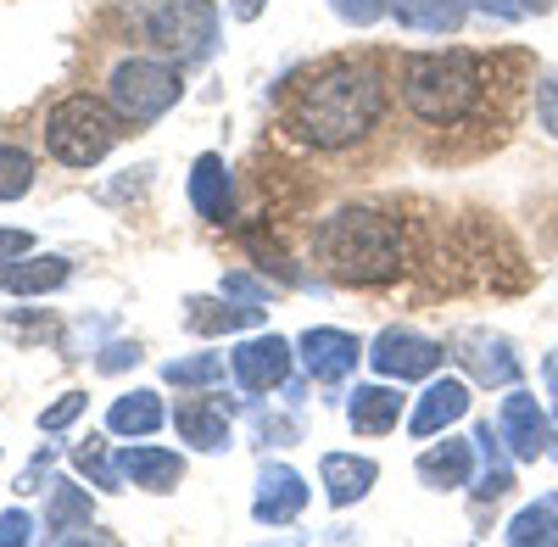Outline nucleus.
Instances as JSON below:
<instances>
[{
  "mask_svg": "<svg viewBox=\"0 0 558 547\" xmlns=\"http://www.w3.org/2000/svg\"><path fill=\"white\" fill-rule=\"evenodd\" d=\"M441 347L430 336H413V330H380L375 347H368V363L386 375V380H425L441 369Z\"/></svg>",
  "mask_w": 558,
  "mask_h": 547,
  "instance_id": "obj_7",
  "label": "nucleus"
},
{
  "mask_svg": "<svg viewBox=\"0 0 558 547\" xmlns=\"http://www.w3.org/2000/svg\"><path fill=\"white\" fill-rule=\"evenodd\" d=\"M330 7H336V17L368 28V23H380L386 12H397V0H330Z\"/></svg>",
  "mask_w": 558,
  "mask_h": 547,
  "instance_id": "obj_29",
  "label": "nucleus"
},
{
  "mask_svg": "<svg viewBox=\"0 0 558 547\" xmlns=\"http://www.w3.org/2000/svg\"><path fill=\"white\" fill-rule=\"evenodd\" d=\"M547 452H553V459H558V420H553V447H547Z\"/></svg>",
  "mask_w": 558,
  "mask_h": 547,
  "instance_id": "obj_41",
  "label": "nucleus"
},
{
  "mask_svg": "<svg viewBox=\"0 0 558 547\" xmlns=\"http://www.w3.org/2000/svg\"><path fill=\"white\" fill-rule=\"evenodd\" d=\"M458 363H463V369H470L481 386H514V380H520V357L508 352L502 336H486V330L458 336Z\"/></svg>",
  "mask_w": 558,
  "mask_h": 547,
  "instance_id": "obj_12",
  "label": "nucleus"
},
{
  "mask_svg": "<svg viewBox=\"0 0 558 547\" xmlns=\"http://www.w3.org/2000/svg\"><path fill=\"white\" fill-rule=\"evenodd\" d=\"M486 89V62L475 51H413L402 57V101L413 118H425L436 129L463 123L481 107Z\"/></svg>",
  "mask_w": 558,
  "mask_h": 547,
  "instance_id": "obj_3",
  "label": "nucleus"
},
{
  "mask_svg": "<svg viewBox=\"0 0 558 547\" xmlns=\"http://www.w3.org/2000/svg\"><path fill=\"white\" fill-rule=\"evenodd\" d=\"M118 475L129 486H146V491H173L184 475V459L168 447H123L118 452Z\"/></svg>",
  "mask_w": 558,
  "mask_h": 547,
  "instance_id": "obj_14",
  "label": "nucleus"
},
{
  "mask_svg": "<svg viewBox=\"0 0 558 547\" xmlns=\"http://www.w3.org/2000/svg\"><path fill=\"white\" fill-rule=\"evenodd\" d=\"M28 514L23 509H12V514H0V542H7V547H17V542H28Z\"/></svg>",
  "mask_w": 558,
  "mask_h": 547,
  "instance_id": "obj_33",
  "label": "nucleus"
},
{
  "mask_svg": "<svg viewBox=\"0 0 558 547\" xmlns=\"http://www.w3.org/2000/svg\"><path fill=\"white\" fill-rule=\"evenodd\" d=\"M191 202H196V212L213 218V223L229 218V207H235V185H229L223 157H213V151L196 157V168H191Z\"/></svg>",
  "mask_w": 558,
  "mask_h": 547,
  "instance_id": "obj_17",
  "label": "nucleus"
},
{
  "mask_svg": "<svg viewBox=\"0 0 558 547\" xmlns=\"http://www.w3.org/2000/svg\"><path fill=\"white\" fill-rule=\"evenodd\" d=\"M173 430H179V441H191L202 452H223L229 447V420H223V408H213V402H184L173 414Z\"/></svg>",
  "mask_w": 558,
  "mask_h": 547,
  "instance_id": "obj_20",
  "label": "nucleus"
},
{
  "mask_svg": "<svg viewBox=\"0 0 558 547\" xmlns=\"http://www.w3.org/2000/svg\"><path fill=\"white\" fill-rule=\"evenodd\" d=\"M463 12H470V0H397L402 28H418V34H452Z\"/></svg>",
  "mask_w": 558,
  "mask_h": 547,
  "instance_id": "obj_23",
  "label": "nucleus"
},
{
  "mask_svg": "<svg viewBox=\"0 0 558 547\" xmlns=\"http://www.w3.org/2000/svg\"><path fill=\"white\" fill-rule=\"evenodd\" d=\"M229 369H235V380L246 391L286 386V375H291V341L286 336H252V341H241L235 352H229Z\"/></svg>",
  "mask_w": 558,
  "mask_h": 547,
  "instance_id": "obj_9",
  "label": "nucleus"
},
{
  "mask_svg": "<svg viewBox=\"0 0 558 547\" xmlns=\"http://www.w3.org/2000/svg\"><path fill=\"white\" fill-rule=\"evenodd\" d=\"M547 386H553V397H558V352L547 357Z\"/></svg>",
  "mask_w": 558,
  "mask_h": 547,
  "instance_id": "obj_39",
  "label": "nucleus"
},
{
  "mask_svg": "<svg viewBox=\"0 0 558 547\" xmlns=\"http://www.w3.org/2000/svg\"><path fill=\"white\" fill-rule=\"evenodd\" d=\"M184 307H191V313H184V325H191L196 336H229V330L263 325V307H223L213 296H191Z\"/></svg>",
  "mask_w": 558,
  "mask_h": 547,
  "instance_id": "obj_21",
  "label": "nucleus"
},
{
  "mask_svg": "<svg viewBox=\"0 0 558 547\" xmlns=\"http://www.w3.org/2000/svg\"><path fill=\"white\" fill-rule=\"evenodd\" d=\"M107 425H112L118 436H151V430L162 425V402H157V391H129V397H118V402H112V414H107Z\"/></svg>",
  "mask_w": 558,
  "mask_h": 547,
  "instance_id": "obj_24",
  "label": "nucleus"
},
{
  "mask_svg": "<svg viewBox=\"0 0 558 547\" xmlns=\"http://www.w3.org/2000/svg\"><path fill=\"white\" fill-rule=\"evenodd\" d=\"M463 414H470V386H463V380H436L425 397H418L408 430H413V436H441V430L458 425Z\"/></svg>",
  "mask_w": 558,
  "mask_h": 547,
  "instance_id": "obj_15",
  "label": "nucleus"
},
{
  "mask_svg": "<svg viewBox=\"0 0 558 547\" xmlns=\"http://www.w3.org/2000/svg\"><path fill=\"white\" fill-rule=\"evenodd\" d=\"M73 531H89V491L73 481H51V514H45V536L68 542Z\"/></svg>",
  "mask_w": 558,
  "mask_h": 547,
  "instance_id": "obj_22",
  "label": "nucleus"
},
{
  "mask_svg": "<svg viewBox=\"0 0 558 547\" xmlns=\"http://www.w3.org/2000/svg\"><path fill=\"white\" fill-rule=\"evenodd\" d=\"M34 185V157L17 146H0V202H17Z\"/></svg>",
  "mask_w": 558,
  "mask_h": 547,
  "instance_id": "obj_28",
  "label": "nucleus"
},
{
  "mask_svg": "<svg viewBox=\"0 0 558 547\" xmlns=\"http://www.w3.org/2000/svg\"><path fill=\"white\" fill-rule=\"evenodd\" d=\"M520 7H525V12H547V7H553V0H520Z\"/></svg>",
  "mask_w": 558,
  "mask_h": 547,
  "instance_id": "obj_40",
  "label": "nucleus"
},
{
  "mask_svg": "<svg viewBox=\"0 0 558 547\" xmlns=\"http://www.w3.org/2000/svg\"><path fill=\"white\" fill-rule=\"evenodd\" d=\"M118 107L96 101V96H68L45 118V146H51L68 168H96L112 146H118Z\"/></svg>",
  "mask_w": 558,
  "mask_h": 547,
  "instance_id": "obj_4",
  "label": "nucleus"
},
{
  "mask_svg": "<svg viewBox=\"0 0 558 547\" xmlns=\"http://www.w3.org/2000/svg\"><path fill=\"white\" fill-rule=\"evenodd\" d=\"M68 285V257H28V263H0V291L12 296H45Z\"/></svg>",
  "mask_w": 558,
  "mask_h": 547,
  "instance_id": "obj_19",
  "label": "nucleus"
},
{
  "mask_svg": "<svg viewBox=\"0 0 558 547\" xmlns=\"http://www.w3.org/2000/svg\"><path fill=\"white\" fill-rule=\"evenodd\" d=\"M502 441H508V459H520V464H536L542 452L553 447V420L542 414V402L531 391H508L502 397Z\"/></svg>",
  "mask_w": 558,
  "mask_h": 547,
  "instance_id": "obj_8",
  "label": "nucleus"
},
{
  "mask_svg": "<svg viewBox=\"0 0 558 547\" xmlns=\"http://www.w3.org/2000/svg\"><path fill=\"white\" fill-rule=\"evenodd\" d=\"M508 542L514 547H531V542H558V497H542L536 509L508 520Z\"/></svg>",
  "mask_w": 558,
  "mask_h": 547,
  "instance_id": "obj_25",
  "label": "nucleus"
},
{
  "mask_svg": "<svg viewBox=\"0 0 558 547\" xmlns=\"http://www.w3.org/2000/svg\"><path fill=\"white\" fill-rule=\"evenodd\" d=\"M302 509H307V481H302L291 464H263L252 514H257L263 525H291Z\"/></svg>",
  "mask_w": 558,
  "mask_h": 547,
  "instance_id": "obj_10",
  "label": "nucleus"
},
{
  "mask_svg": "<svg viewBox=\"0 0 558 547\" xmlns=\"http://www.w3.org/2000/svg\"><path fill=\"white\" fill-rule=\"evenodd\" d=\"M112 107L123 123H157L173 101H179V68L168 62H151V57H134V62H118L112 73Z\"/></svg>",
  "mask_w": 558,
  "mask_h": 547,
  "instance_id": "obj_5",
  "label": "nucleus"
},
{
  "mask_svg": "<svg viewBox=\"0 0 558 547\" xmlns=\"http://www.w3.org/2000/svg\"><path fill=\"white\" fill-rule=\"evenodd\" d=\"M162 380H173V386H213V380H223V357L218 352L173 357V363H162Z\"/></svg>",
  "mask_w": 558,
  "mask_h": 547,
  "instance_id": "obj_26",
  "label": "nucleus"
},
{
  "mask_svg": "<svg viewBox=\"0 0 558 547\" xmlns=\"http://www.w3.org/2000/svg\"><path fill=\"white\" fill-rule=\"evenodd\" d=\"M536 118H542V129L558 141V73H547L542 89H536Z\"/></svg>",
  "mask_w": 558,
  "mask_h": 547,
  "instance_id": "obj_31",
  "label": "nucleus"
},
{
  "mask_svg": "<svg viewBox=\"0 0 558 547\" xmlns=\"http://www.w3.org/2000/svg\"><path fill=\"white\" fill-rule=\"evenodd\" d=\"M296 352H302V369L313 375V380H347L352 369H357V336H347V330H307L302 341H296Z\"/></svg>",
  "mask_w": 558,
  "mask_h": 547,
  "instance_id": "obj_11",
  "label": "nucleus"
},
{
  "mask_svg": "<svg viewBox=\"0 0 558 547\" xmlns=\"http://www.w3.org/2000/svg\"><path fill=\"white\" fill-rule=\"evenodd\" d=\"M508 486H514V470H508L502 459H486V475H481V486H475V491H481V497H502Z\"/></svg>",
  "mask_w": 558,
  "mask_h": 547,
  "instance_id": "obj_32",
  "label": "nucleus"
},
{
  "mask_svg": "<svg viewBox=\"0 0 558 547\" xmlns=\"http://www.w3.org/2000/svg\"><path fill=\"white\" fill-rule=\"evenodd\" d=\"M146 34L168 57L202 62V57H213V39H218V7L213 0H162V7L146 17Z\"/></svg>",
  "mask_w": 558,
  "mask_h": 547,
  "instance_id": "obj_6",
  "label": "nucleus"
},
{
  "mask_svg": "<svg viewBox=\"0 0 558 547\" xmlns=\"http://www.w3.org/2000/svg\"><path fill=\"white\" fill-rule=\"evenodd\" d=\"M84 402H89L84 391H68L62 402H51V408H45V414H39V430H68V425H73V420L84 414Z\"/></svg>",
  "mask_w": 558,
  "mask_h": 547,
  "instance_id": "obj_30",
  "label": "nucleus"
},
{
  "mask_svg": "<svg viewBox=\"0 0 558 547\" xmlns=\"http://www.w3.org/2000/svg\"><path fill=\"white\" fill-rule=\"evenodd\" d=\"M73 470H78V475H89L101 491H123V475H118V464H107L101 436H89L84 447H73Z\"/></svg>",
  "mask_w": 558,
  "mask_h": 547,
  "instance_id": "obj_27",
  "label": "nucleus"
},
{
  "mask_svg": "<svg viewBox=\"0 0 558 547\" xmlns=\"http://www.w3.org/2000/svg\"><path fill=\"white\" fill-rule=\"evenodd\" d=\"M318 481H324V497H330L336 509H347V503H357V497H368V486L380 481V464L357 459V452H324Z\"/></svg>",
  "mask_w": 558,
  "mask_h": 547,
  "instance_id": "obj_13",
  "label": "nucleus"
},
{
  "mask_svg": "<svg viewBox=\"0 0 558 547\" xmlns=\"http://www.w3.org/2000/svg\"><path fill=\"white\" fill-rule=\"evenodd\" d=\"M380 112H386V89H380L375 68L341 62V68L318 73L313 84L296 89V101H291V129L302 134L307 146L341 151V146L363 141V134L380 123Z\"/></svg>",
  "mask_w": 558,
  "mask_h": 547,
  "instance_id": "obj_1",
  "label": "nucleus"
},
{
  "mask_svg": "<svg viewBox=\"0 0 558 547\" xmlns=\"http://www.w3.org/2000/svg\"><path fill=\"white\" fill-rule=\"evenodd\" d=\"M313 252L341 285H386L402 274V223L375 207H341L318 223Z\"/></svg>",
  "mask_w": 558,
  "mask_h": 547,
  "instance_id": "obj_2",
  "label": "nucleus"
},
{
  "mask_svg": "<svg viewBox=\"0 0 558 547\" xmlns=\"http://www.w3.org/2000/svg\"><path fill=\"white\" fill-rule=\"evenodd\" d=\"M134 357H140V347L118 341V347H107V357H101V369H123V363H134Z\"/></svg>",
  "mask_w": 558,
  "mask_h": 547,
  "instance_id": "obj_37",
  "label": "nucleus"
},
{
  "mask_svg": "<svg viewBox=\"0 0 558 547\" xmlns=\"http://www.w3.org/2000/svg\"><path fill=\"white\" fill-rule=\"evenodd\" d=\"M481 12H492V17H502V23H520V17H525L520 0H481Z\"/></svg>",
  "mask_w": 558,
  "mask_h": 547,
  "instance_id": "obj_36",
  "label": "nucleus"
},
{
  "mask_svg": "<svg viewBox=\"0 0 558 547\" xmlns=\"http://www.w3.org/2000/svg\"><path fill=\"white\" fill-rule=\"evenodd\" d=\"M263 7H268V0H229V12H235L241 23H252V17H263Z\"/></svg>",
  "mask_w": 558,
  "mask_h": 547,
  "instance_id": "obj_38",
  "label": "nucleus"
},
{
  "mask_svg": "<svg viewBox=\"0 0 558 547\" xmlns=\"http://www.w3.org/2000/svg\"><path fill=\"white\" fill-rule=\"evenodd\" d=\"M347 420H352L357 436H386L402 420V397L391 386H357L352 402H347Z\"/></svg>",
  "mask_w": 558,
  "mask_h": 547,
  "instance_id": "obj_18",
  "label": "nucleus"
},
{
  "mask_svg": "<svg viewBox=\"0 0 558 547\" xmlns=\"http://www.w3.org/2000/svg\"><path fill=\"white\" fill-rule=\"evenodd\" d=\"M223 291H229V296H246V302H263V296H268L257 280H246V274H229V280H223Z\"/></svg>",
  "mask_w": 558,
  "mask_h": 547,
  "instance_id": "obj_35",
  "label": "nucleus"
},
{
  "mask_svg": "<svg viewBox=\"0 0 558 547\" xmlns=\"http://www.w3.org/2000/svg\"><path fill=\"white\" fill-rule=\"evenodd\" d=\"M34 246V235L28 230H0V263H12V257H23Z\"/></svg>",
  "mask_w": 558,
  "mask_h": 547,
  "instance_id": "obj_34",
  "label": "nucleus"
},
{
  "mask_svg": "<svg viewBox=\"0 0 558 547\" xmlns=\"http://www.w3.org/2000/svg\"><path fill=\"white\" fill-rule=\"evenodd\" d=\"M470 470H475V447L470 441H441L430 452H418V481L436 486V491H458V486H470Z\"/></svg>",
  "mask_w": 558,
  "mask_h": 547,
  "instance_id": "obj_16",
  "label": "nucleus"
}]
</instances>
